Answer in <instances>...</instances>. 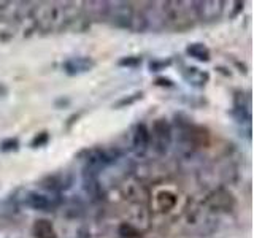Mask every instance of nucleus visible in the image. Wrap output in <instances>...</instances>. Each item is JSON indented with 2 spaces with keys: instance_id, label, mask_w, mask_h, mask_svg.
I'll list each match as a JSON object with an SVG mask.
<instances>
[{
  "instance_id": "nucleus-1",
  "label": "nucleus",
  "mask_w": 254,
  "mask_h": 238,
  "mask_svg": "<svg viewBox=\"0 0 254 238\" xmlns=\"http://www.w3.org/2000/svg\"><path fill=\"white\" fill-rule=\"evenodd\" d=\"M164 26L170 30H188L197 19L194 2H162Z\"/></svg>"
},
{
  "instance_id": "nucleus-2",
  "label": "nucleus",
  "mask_w": 254,
  "mask_h": 238,
  "mask_svg": "<svg viewBox=\"0 0 254 238\" xmlns=\"http://www.w3.org/2000/svg\"><path fill=\"white\" fill-rule=\"evenodd\" d=\"M135 6L132 2H108V13H107V22H110L113 27L118 29H129L132 26Z\"/></svg>"
},
{
  "instance_id": "nucleus-3",
  "label": "nucleus",
  "mask_w": 254,
  "mask_h": 238,
  "mask_svg": "<svg viewBox=\"0 0 254 238\" xmlns=\"http://www.w3.org/2000/svg\"><path fill=\"white\" fill-rule=\"evenodd\" d=\"M24 203L29 208L38 210V211H51L62 203V198L59 194H51V192H38V190H32L27 192L24 197Z\"/></svg>"
},
{
  "instance_id": "nucleus-4",
  "label": "nucleus",
  "mask_w": 254,
  "mask_h": 238,
  "mask_svg": "<svg viewBox=\"0 0 254 238\" xmlns=\"http://www.w3.org/2000/svg\"><path fill=\"white\" fill-rule=\"evenodd\" d=\"M149 133H153V146L156 149V153L164 156L169 151V146L172 143V127L169 121L164 118L156 119Z\"/></svg>"
},
{
  "instance_id": "nucleus-5",
  "label": "nucleus",
  "mask_w": 254,
  "mask_h": 238,
  "mask_svg": "<svg viewBox=\"0 0 254 238\" xmlns=\"http://www.w3.org/2000/svg\"><path fill=\"white\" fill-rule=\"evenodd\" d=\"M224 2H194V10H195V16L197 19L200 21H216L222 16V11H224Z\"/></svg>"
},
{
  "instance_id": "nucleus-6",
  "label": "nucleus",
  "mask_w": 254,
  "mask_h": 238,
  "mask_svg": "<svg viewBox=\"0 0 254 238\" xmlns=\"http://www.w3.org/2000/svg\"><path fill=\"white\" fill-rule=\"evenodd\" d=\"M132 146L137 156H145L146 151L151 146V133L146 124H137L135 127V133H133V140H132Z\"/></svg>"
},
{
  "instance_id": "nucleus-7",
  "label": "nucleus",
  "mask_w": 254,
  "mask_h": 238,
  "mask_svg": "<svg viewBox=\"0 0 254 238\" xmlns=\"http://www.w3.org/2000/svg\"><path fill=\"white\" fill-rule=\"evenodd\" d=\"M62 67L67 75L76 76V75H81V73H86V71L92 70L95 67V62L91 58L83 56V58H71V59L65 60Z\"/></svg>"
},
{
  "instance_id": "nucleus-8",
  "label": "nucleus",
  "mask_w": 254,
  "mask_h": 238,
  "mask_svg": "<svg viewBox=\"0 0 254 238\" xmlns=\"http://www.w3.org/2000/svg\"><path fill=\"white\" fill-rule=\"evenodd\" d=\"M206 205L214 211H219V210L229 211L235 205V202H234V197L230 192H227L224 189H218L206 198Z\"/></svg>"
},
{
  "instance_id": "nucleus-9",
  "label": "nucleus",
  "mask_w": 254,
  "mask_h": 238,
  "mask_svg": "<svg viewBox=\"0 0 254 238\" xmlns=\"http://www.w3.org/2000/svg\"><path fill=\"white\" fill-rule=\"evenodd\" d=\"M81 10L87 21H107L108 13V2H84L81 3Z\"/></svg>"
},
{
  "instance_id": "nucleus-10",
  "label": "nucleus",
  "mask_w": 254,
  "mask_h": 238,
  "mask_svg": "<svg viewBox=\"0 0 254 238\" xmlns=\"http://www.w3.org/2000/svg\"><path fill=\"white\" fill-rule=\"evenodd\" d=\"M183 78L186 79V83L194 86V87H203L206 83H208L210 75L203 70H198L197 67H186L181 71Z\"/></svg>"
},
{
  "instance_id": "nucleus-11",
  "label": "nucleus",
  "mask_w": 254,
  "mask_h": 238,
  "mask_svg": "<svg viewBox=\"0 0 254 238\" xmlns=\"http://www.w3.org/2000/svg\"><path fill=\"white\" fill-rule=\"evenodd\" d=\"M32 234H34L35 238H58V234H56L54 226L46 219L35 221L34 227H32Z\"/></svg>"
},
{
  "instance_id": "nucleus-12",
  "label": "nucleus",
  "mask_w": 254,
  "mask_h": 238,
  "mask_svg": "<svg viewBox=\"0 0 254 238\" xmlns=\"http://www.w3.org/2000/svg\"><path fill=\"white\" fill-rule=\"evenodd\" d=\"M83 189L94 202L103 198V189H102L99 178H83Z\"/></svg>"
},
{
  "instance_id": "nucleus-13",
  "label": "nucleus",
  "mask_w": 254,
  "mask_h": 238,
  "mask_svg": "<svg viewBox=\"0 0 254 238\" xmlns=\"http://www.w3.org/2000/svg\"><path fill=\"white\" fill-rule=\"evenodd\" d=\"M186 54L200 62H208L211 59V53L203 43H190L186 46Z\"/></svg>"
},
{
  "instance_id": "nucleus-14",
  "label": "nucleus",
  "mask_w": 254,
  "mask_h": 238,
  "mask_svg": "<svg viewBox=\"0 0 254 238\" xmlns=\"http://www.w3.org/2000/svg\"><path fill=\"white\" fill-rule=\"evenodd\" d=\"M157 208L161 211H169L177 205V197L170 192H161L157 195Z\"/></svg>"
},
{
  "instance_id": "nucleus-15",
  "label": "nucleus",
  "mask_w": 254,
  "mask_h": 238,
  "mask_svg": "<svg viewBox=\"0 0 254 238\" xmlns=\"http://www.w3.org/2000/svg\"><path fill=\"white\" fill-rule=\"evenodd\" d=\"M250 107H251L250 92L237 91L235 95H234V108H237V110H250Z\"/></svg>"
},
{
  "instance_id": "nucleus-16",
  "label": "nucleus",
  "mask_w": 254,
  "mask_h": 238,
  "mask_svg": "<svg viewBox=\"0 0 254 238\" xmlns=\"http://www.w3.org/2000/svg\"><path fill=\"white\" fill-rule=\"evenodd\" d=\"M118 234L123 238H137V237H141V230H138L132 222H123V224L119 226Z\"/></svg>"
},
{
  "instance_id": "nucleus-17",
  "label": "nucleus",
  "mask_w": 254,
  "mask_h": 238,
  "mask_svg": "<svg viewBox=\"0 0 254 238\" xmlns=\"http://www.w3.org/2000/svg\"><path fill=\"white\" fill-rule=\"evenodd\" d=\"M232 116L237 119V122L242 124H250L251 122V110H232Z\"/></svg>"
},
{
  "instance_id": "nucleus-18",
  "label": "nucleus",
  "mask_w": 254,
  "mask_h": 238,
  "mask_svg": "<svg viewBox=\"0 0 254 238\" xmlns=\"http://www.w3.org/2000/svg\"><path fill=\"white\" fill-rule=\"evenodd\" d=\"M18 148H19L18 138H5L0 143V151H2V153H10V151H16Z\"/></svg>"
},
{
  "instance_id": "nucleus-19",
  "label": "nucleus",
  "mask_w": 254,
  "mask_h": 238,
  "mask_svg": "<svg viewBox=\"0 0 254 238\" xmlns=\"http://www.w3.org/2000/svg\"><path fill=\"white\" fill-rule=\"evenodd\" d=\"M172 65V59H153L149 62V70L151 71H161L165 70L167 67Z\"/></svg>"
},
{
  "instance_id": "nucleus-20",
  "label": "nucleus",
  "mask_w": 254,
  "mask_h": 238,
  "mask_svg": "<svg viewBox=\"0 0 254 238\" xmlns=\"http://www.w3.org/2000/svg\"><path fill=\"white\" fill-rule=\"evenodd\" d=\"M141 97H143V92H135V94L130 95V97H124V99H121L119 102H116V103H115V108L129 107V105H132V103L137 102V100H140Z\"/></svg>"
},
{
  "instance_id": "nucleus-21",
  "label": "nucleus",
  "mask_w": 254,
  "mask_h": 238,
  "mask_svg": "<svg viewBox=\"0 0 254 238\" xmlns=\"http://www.w3.org/2000/svg\"><path fill=\"white\" fill-rule=\"evenodd\" d=\"M141 63V58H138V56H127V58H121L118 62V65L121 67H138Z\"/></svg>"
},
{
  "instance_id": "nucleus-22",
  "label": "nucleus",
  "mask_w": 254,
  "mask_h": 238,
  "mask_svg": "<svg viewBox=\"0 0 254 238\" xmlns=\"http://www.w3.org/2000/svg\"><path fill=\"white\" fill-rule=\"evenodd\" d=\"M48 140H50V135H48V132H42V133H38V135H35L34 138H32L30 146L32 148H42V146L46 145Z\"/></svg>"
},
{
  "instance_id": "nucleus-23",
  "label": "nucleus",
  "mask_w": 254,
  "mask_h": 238,
  "mask_svg": "<svg viewBox=\"0 0 254 238\" xmlns=\"http://www.w3.org/2000/svg\"><path fill=\"white\" fill-rule=\"evenodd\" d=\"M156 84L157 86H165V87H173L175 86L170 78H157L156 79Z\"/></svg>"
},
{
  "instance_id": "nucleus-24",
  "label": "nucleus",
  "mask_w": 254,
  "mask_h": 238,
  "mask_svg": "<svg viewBox=\"0 0 254 238\" xmlns=\"http://www.w3.org/2000/svg\"><path fill=\"white\" fill-rule=\"evenodd\" d=\"M6 92H8V89H6V87L2 83H0V95L3 97V95H6Z\"/></svg>"
}]
</instances>
